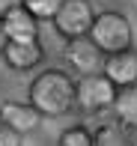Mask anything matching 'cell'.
I'll use <instances>...</instances> for the list:
<instances>
[{
	"instance_id": "1",
	"label": "cell",
	"mask_w": 137,
	"mask_h": 146,
	"mask_svg": "<svg viewBox=\"0 0 137 146\" xmlns=\"http://www.w3.org/2000/svg\"><path fill=\"white\" fill-rule=\"evenodd\" d=\"M27 98L39 116H66L75 110V78L63 69H45L30 81Z\"/></svg>"
},
{
	"instance_id": "2",
	"label": "cell",
	"mask_w": 137,
	"mask_h": 146,
	"mask_svg": "<svg viewBox=\"0 0 137 146\" xmlns=\"http://www.w3.org/2000/svg\"><path fill=\"white\" fill-rule=\"evenodd\" d=\"M89 42H93L104 57L128 51L131 42H134L131 21H128L122 12H116V9L95 12V21H93V27H89Z\"/></svg>"
},
{
	"instance_id": "3",
	"label": "cell",
	"mask_w": 137,
	"mask_h": 146,
	"mask_svg": "<svg viewBox=\"0 0 137 146\" xmlns=\"http://www.w3.org/2000/svg\"><path fill=\"white\" fill-rule=\"evenodd\" d=\"M113 98H116V87L101 72L83 75L75 81V110H81V113H101L113 104Z\"/></svg>"
},
{
	"instance_id": "4",
	"label": "cell",
	"mask_w": 137,
	"mask_h": 146,
	"mask_svg": "<svg viewBox=\"0 0 137 146\" xmlns=\"http://www.w3.org/2000/svg\"><path fill=\"white\" fill-rule=\"evenodd\" d=\"M95 21V6L89 0H63V6L54 15V30L57 36L69 39H81L89 36V27Z\"/></svg>"
},
{
	"instance_id": "5",
	"label": "cell",
	"mask_w": 137,
	"mask_h": 146,
	"mask_svg": "<svg viewBox=\"0 0 137 146\" xmlns=\"http://www.w3.org/2000/svg\"><path fill=\"white\" fill-rule=\"evenodd\" d=\"M63 57H66L69 69L77 72V75H95L101 72V63H104V54L89 42V36H81V39H69L66 48H63Z\"/></svg>"
},
{
	"instance_id": "6",
	"label": "cell",
	"mask_w": 137,
	"mask_h": 146,
	"mask_svg": "<svg viewBox=\"0 0 137 146\" xmlns=\"http://www.w3.org/2000/svg\"><path fill=\"white\" fill-rule=\"evenodd\" d=\"M101 75L113 84L116 90H125L137 84V51H119V54H107L101 63Z\"/></svg>"
},
{
	"instance_id": "7",
	"label": "cell",
	"mask_w": 137,
	"mask_h": 146,
	"mask_svg": "<svg viewBox=\"0 0 137 146\" xmlns=\"http://www.w3.org/2000/svg\"><path fill=\"white\" fill-rule=\"evenodd\" d=\"M0 122L9 125L12 131H18L24 137V134H33L39 125H42V116L27 102H3L0 104Z\"/></svg>"
},
{
	"instance_id": "8",
	"label": "cell",
	"mask_w": 137,
	"mask_h": 146,
	"mask_svg": "<svg viewBox=\"0 0 137 146\" xmlns=\"http://www.w3.org/2000/svg\"><path fill=\"white\" fill-rule=\"evenodd\" d=\"M3 63L9 66V69H15V72H30L33 66L42 63V57H45V48H42V42L39 39H33V42H6V48H3Z\"/></svg>"
},
{
	"instance_id": "9",
	"label": "cell",
	"mask_w": 137,
	"mask_h": 146,
	"mask_svg": "<svg viewBox=\"0 0 137 146\" xmlns=\"http://www.w3.org/2000/svg\"><path fill=\"white\" fill-rule=\"evenodd\" d=\"M0 24H3V33L9 42H33V39H39V21L24 6L0 15Z\"/></svg>"
},
{
	"instance_id": "10",
	"label": "cell",
	"mask_w": 137,
	"mask_h": 146,
	"mask_svg": "<svg viewBox=\"0 0 137 146\" xmlns=\"http://www.w3.org/2000/svg\"><path fill=\"white\" fill-rule=\"evenodd\" d=\"M110 110L116 113L119 125L137 128V84L134 87H125V90H116V98L110 104Z\"/></svg>"
},
{
	"instance_id": "11",
	"label": "cell",
	"mask_w": 137,
	"mask_h": 146,
	"mask_svg": "<svg viewBox=\"0 0 137 146\" xmlns=\"http://www.w3.org/2000/svg\"><path fill=\"white\" fill-rule=\"evenodd\" d=\"M21 6L36 18V21H54V15L63 6V0H24Z\"/></svg>"
},
{
	"instance_id": "12",
	"label": "cell",
	"mask_w": 137,
	"mask_h": 146,
	"mask_svg": "<svg viewBox=\"0 0 137 146\" xmlns=\"http://www.w3.org/2000/svg\"><path fill=\"white\" fill-rule=\"evenodd\" d=\"M60 146H95L93 131L83 128V125H71L60 134Z\"/></svg>"
},
{
	"instance_id": "13",
	"label": "cell",
	"mask_w": 137,
	"mask_h": 146,
	"mask_svg": "<svg viewBox=\"0 0 137 146\" xmlns=\"http://www.w3.org/2000/svg\"><path fill=\"white\" fill-rule=\"evenodd\" d=\"M0 146H21V134L0 122Z\"/></svg>"
},
{
	"instance_id": "14",
	"label": "cell",
	"mask_w": 137,
	"mask_h": 146,
	"mask_svg": "<svg viewBox=\"0 0 137 146\" xmlns=\"http://www.w3.org/2000/svg\"><path fill=\"white\" fill-rule=\"evenodd\" d=\"M24 0H0V15H6V12H12V9H18Z\"/></svg>"
},
{
	"instance_id": "15",
	"label": "cell",
	"mask_w": 137,
	"mask_h": 146,
	"mask_svg": "<svg viewBox=\"0 0 137 146\" xmlns=\"http://www.w3.org/2000/svg\"><path fill=\"white\" fill-rule=\"evenodd\" d=\"M6 42H9V39H6V33H3V24H0V54H3V48H6Z\"/></svg>"
}]
</instances>
